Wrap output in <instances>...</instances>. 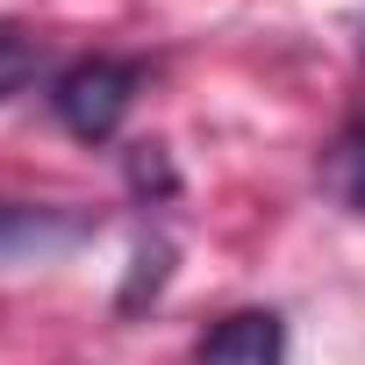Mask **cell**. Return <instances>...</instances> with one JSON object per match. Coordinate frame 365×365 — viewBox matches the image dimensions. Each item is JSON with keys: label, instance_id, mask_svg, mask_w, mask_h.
Returning <instances> with one entry per match:
<instances>
[{"label": "cell", "instance_id": "6da1fadb", "mask_svg": "<svg viewBox=\"0 0 365 365\" xmlns=\"http://www.w3.org/2000/svg\"><path fill=\"white\" fill-rule=\"evenodd\" d=\"M136 86H143V72H136L129 58H79V65L58 79L51 108H58V122H65L79 143H108V136L129 122Z\"/></svg>", "mask_w": 365, "mask_h": 365}, {"label": "cell", "instance_id": "7a4b0ae2", "mask_svg": "<svg viewBox=\"0 0 365 365\" xmlns=\"http://www.w3.org/2000/svg\"><path fill=\"white\" fill-rule=\"evenodd\" d=\"M194 365H287V322L272 308H244V315L208 329Z\"/></svg>", "mask_w": 365, "mask_h": 365}, {"label": "cell", "instance_id": "3957f363", "mask_svg": "<svg viewBox=\"0 0 365 365\" xmlns=\"http://www.w3.org/2000/svg\"><path fill=\"white\" fill-rule=\"evenodd\" d=\"M86 230V215H51V208H0V258L8 251H43V244H72Z\"/></svg>", "mask_w": 365, "mask_h": 365}, {"label": "cell", "instance_id": "277c9868", "mask_svg": "<svg viewBox=\"0 0 365 365\" xmlns=\"http://www.w3.org/2000/svg\"><path fill=\"white\" fill-rule=\"evenodd\" d=\"M36 72H43V43H36V36H22V29H0V101L22 93Z\"/></svg>", "mask_w": 365, "mask_h": 365}, {"label": "cell", "instance_id": "5b68a950", "mask_svg": "<svg viewBox=\"0 0 365 365\" xmlns=\"http://www.w3.org/2000/svg\"><path fill=\"white\" fill-rule=\"evenodd\" d=\"M336 194H344V201L365 215V122H358V129L336 143Z\"/></svg>", "mask_w": 365, "mask_h": 365}]
</instances>
